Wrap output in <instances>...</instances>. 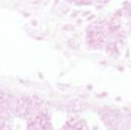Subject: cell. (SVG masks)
Listing matches in <instances>:
<instances>
[{
    "instance_id": "1",
    "label": "cell",
    "mask_w": 131,
    "mask_h": 130,
    "mask_svg": "<svg viewBox=\"0 0 131 130\" xmlns=\"http://www.w3.org/2000/svg\"><path fill=\"white\" fill-rule=\"evenodd\" d=\"M37 103L29 97H20L0 89V111L7 114L25 116L32 113Z\"/></svg>"
},
{
    "instance_id": "5",
    "label": "cell",
    "mask_w": 131,
    "mask_h": 130,
    "mask_svg": "<svg viewBox=\"0 0 131 130\" xmlns=\"http://www.w3.org/2000/svg\"><path fill=\"white\" fill-rule=\"evenodd\" d=\"M0 130H9V128H8V126H7L6 123L0 122Z\"/></svg>"
},
{
    "instance_id": "2",
    "label": "cell",
    "mask_w": 131,
    "mask_h": 130,
    "mask_svg": "<svg viewBox=\"0 0 131 130\" xmlns=\"http://www.w3.org/2000/svg\"><path fill=\"white\" fill-rule=\"evenodd\" d=\"M28 130H53L50 116L43 111L34 115L28 124Z\"/></svg>"
},
{
    "instance_id": "4",
    "label": "cell",
    "mask_w": 131,
    "mask_h": 130,
    "mask_svg": "<svg viewBox=\"0 0 131 130\" xmlns=\"http://www.w3.org/2000/svg\"><path fill=\"white\" fill-rule=\"evenodd\" d=\"M94 0H70V2H74L76 5H91Z\"/></svg>"
},
{
    "instance_id": "3",
    "label": "cell",
    "mask_w": 131,
    "mask_h": 130,
    "mask_svg": "<svg viewBox=\"0 0 131 130\" xmlns=\"http://www.w3.org/2000/svg\"><path fill=\"white\" fill-rule=\"evenodd\" d=\"M63 130H89L86 123L83 120L71 119L64 124Z\"/></svg>"
}]
</instances>
